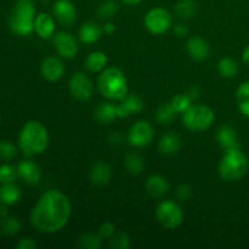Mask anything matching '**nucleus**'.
Listing matches in <instances>:
<instances>
[{"label": "nucleus", "instance_id": "f257e3e1", "mask_svg": "<svg viewBox=\"0 0 249 249\" xmlns=\"http://www.w3.org/2000/svg\"><path fill=\"white\" fill-rule=\"evenodd\" d=\"M72 214L70 198L57 190H50L39 198L31 213L32 225L41 233H55L67 225Z\"/></svg>", "mask_w": 249, "mask_h": 249}, {"label": "nucleus", "instance_id": "f03ea898", "mask_svg": "<svg viewBox=\"0 0 249 249\" xmlns=\"http://www.w3.org/2000/svg\"><path fill=\"white\" fill-rule=\"evenodd\" d=\"M18 145L27 157L41 155L49 146L48 129L38 121L27 122L19 131Z\"/></svg>", "mask_w": 249, "mask_h": 249}, {"label": "nucleus", "instance_id": "7ed1b4c3", "mask_svg": "<svg viewBox=\"0 0 249 249\" xmlns=\"http://www.w3.org/2000/svg\"><path fill=\"white\" fill-rule=\"evenodd\" d=\"M97 88L104 97L122 101L128 95V80L119 68L108 67L101 72L97 79Z\"/></svg>", "mask_w": 249, "mask_h": 249}, {"label": "nucleus", "instance_id": "20e7f679", "mask_svg": "<svg viewBox=\"0 0 249 249\" xmlns=\"http://www.w3.org/2000/svg\"><path fill=\"white\" fill-rule=\"evenodd\" d=\"M248 158L240 148L226 151L218 167L219 177L225 182L238 181L248 172Z\"/></svg>", "mask_w": 249, "mask_h": 249}, {"label": "nucleus", "instance_id": "39448f33", "mask_svg": "<svg viewBox=\"0 0 249 249\" xmlns=\"http://www.w3.org/2000/svg\"><path fill=\"white\" fill-rule=\"evenodd\" d=\"M36 6L32 0H17L10 16V28L15 34L27 36L34 31Z\"/></svg>", "mask_w": 249, "mask_h": 249}, {"label": "nucleus", "instance_id": "423d86ee", "mask_svg": "<svg viewBox=\"0 0 249 249\" xmlns=\"http://www.w3.org/2000/svg\"><path fill=\"white\" fill-rule=\"evenodd\" d=\"M214 122V112L206 105H194L182 116V124L189 130L203 131Z\"/></svg>", "mask_w": 249, "mask_h": 249}, {"label": "nucleus", "instance_id": "0eeeda50", "mask_svg": "<svg viewBox=\"0 0 249 249\" xmlns=\"http://www.w3.org/2000/svg\"><path fill=\"white\" fill-rule=\"evenodd\" d=\"M156 218L162 228L167 230L179 228L184 220V213L178 203L174 201H163L156 209Z\"/></svg>", "mask_w": 249, "mask_h": 249}, {"label": "nucleus", "instance_id": "6e6552de", "mask_svg": "<svg viewBox=\"0 0 249 249\" xmlns=\"http://www.w3.org/2000/svg\"><path fill=\"white\" fill-rule=\"evenodd\" d=\"M143 22L150 33L160 36L173 26V16L164 7H153L146 14Z\"/></svg>", "mask_w": 249, "mask_h": 249}, {"label": "nucleus", "instance_id": "1a4fd4ad", "mask_svg": "<svg viewBox=\"0 0 249 249\" xmlns=\"http://www.w3.org/2000/svg\"><path fill=\"white\" fill-rule=\"evenodd\" d=\"M155 136L152 125L146 121H139L130 128L128 134V140L134 147H145L150 145Z\"/></svg>", "mask_w": 249, "mask_h": 249}, {"label": "nucleus", "instance_id": "9d476101", "mask_svg": "<svg viewBox=\"0 0 249 249\" xmlns=\"http://www.w3.org/2000/svg\"><path fill=\"white\" fill-rule=\"evenodd\" d=\"M70 92L78 101H88L92 95V82L85 73L78 72L71 77Z\"/></svg>", "mask_w": 249, "mask_h": 249}, {"label": "nucleus", "instance_id": "9b49d317", "mask_svg": "<svg viewBox=\"0 0 249 249\" xmlns=\"http://www.w3.org/2000/svg\"><path fill=\"white\" fill-rule=\"evenodd\" d=\"M53 46H55L58 55L66 58H73L77 55L78 50H79L77 39L68 32H58V33H56L53 36Z\"/></svg>", "mask_w": 249, "mask_h": 249}, {"label": "nucleus", "instance_id": "f8f14e48", "mask_svg": "<svg viewBox=\"0 0 249 249\" xmlns=\"http://www.w3.org/2000/svg\"><path fill=\"white\" fill-rule=\"evenodd\" d=\"M53 16L62 26H72L77 19V10L71 0H57L53 7Z\"/></svg>", "mask_w": 249, "mask_h": 249}, {"label": "nucleus", "instance_id": "ddd939ff", "mask_svg": "<svg viewBox=\"0 0 249 249\" xmlns=\"http://www.w3.org/2000/svg\"><path fill=\"white\" fill-rule=\"evenodd\" d=\"M41 74L49 82H57L63 77L65 65L57 56H49L41 63Z\"/></svg>", "mask_w": 249, "mask_h": 249}, {"label": "nucleus", "instance_id": "4468645a", "mask_svg": "<svg viewBox=\"0 0 249 249\" xmlns=\"http://www.w3.org/2000/svg\"><path fill=\"white\" fill-rule=\"evenodd\" d=\"M17 172H18V177L23 180L26 184L28 185H36L40 181L41 172L38 164L32 160H22L18 165H17Z\"/></svg>", "mask_w": 249, "mask_h": 249}, {"label": "nucleus", "instance_id": "2eb2a0df", "mask_svg": "<svg viewBox=\"0 0 249 249\" xmlns=\"http://www.w3.org/2000/svg\"><path fill=\"white\" fill-rule=\"evenodd\" d=\"M55 19L50 15L41 12L34 19V31L41 39H49L55 34Z\"/></svg>", "mask_w": 249, "mask_h": 249}, {"label": "nucleus", "instance_id": "dca6fc26", "mask_svg": "<svg viewBox=\"0 0 249 249\" xmlns=\"http://www.w3.org/2000/svg\"><path fill=\"white\" fill-rule=\"evenodd\" d=\"M186 50L190 57L196 61H203L209 55V45L201 36H191L186 43Z\"/></svg>", "mask_w": 249, "mask_h": 249}, {"label": "nucleus", "instance_id": "f3484780", "mask_svg": "<svg viewBox=\"0 0 249 249\" xmlns=\"http://www.w3.org/2000/svg\"><path fill=\"white\" fill-rule=\"evenodd\" d=\"M112 177V170L109 165L104 160H99L90 170V181L96 186H105L109 182Z\"/></svg>", "mask_w": 249, "mask_h": 249}, {"label": "nucleus", "instance_id": "a211bd4d", "mask_svg": "<svg viewBox=\"0 0 249 249\" xmlns=\"http://www.w3.org/2000/svg\"><path fill=\"white\" fill-rule=\"evenodd\" d=\"M218 142L221 148L226 151L233 150V148H240V143H238L237 133L235 129L230 125H221L218 130Z\"/></svg>", "mask_w": 249, "mask_h": 249}, {"label": "nucleus", "instance_id": "6ab92c4d", "mask_svg": "<svg viewBox=\"0 0 249 249\" xmlns=\"http://www.w3.org/2000/svg\"><path fill=\"white\" fill-rule=\"evenodd\" d=\"M169 190V184L167 179L163 178L162 175H152L146 181V191L148 195L155 198H160L164 196Z\"/></svg>", "mask_w": 249, "mask_h": 249}, {"label": "nucleus", "instance_id": "aec40b11", "mask_svg": "<svg viewBox=\"0 0 249 249\" xmlns=\"http://www.w3.org/2000/svg\"><path fill=\"white\" fill-rule=\"evenodd\" d=\"M21 197V189L14 182L2 184V186L0 187V202L4 206H14L17 202H19Z\"/></svg>", "mask_w": 249, "mask_h": 249}, {"label": "nucleus", "instance_id": "412c9836", "mask_svg": "<svg viewBox=\"0 0 249 249\" xmlns=\"http://www.w3.org/2000/svg\"><path fill=\"white\" fill-rule=\"evenodd\" d=\"M102 28L95 22H87L79 29V39L84 44H94L101 38Z\"/></svg>", "mask_w": 249, "mask_h": 249}, {"label": "nucleus", "instance_id": "4be33fe9", "mask_svg": "<svg viewBox=\"0 0 249 249\" xmlns=\"http://www.w3.org/2000/svg\"><path fill=\"white\" fill-rule=\"evenodd\" d=\"M160 151L164 155H174L181 147L180 138L174 133H168L163 135L160 140Z\"/></svg>", "mask_w": 249, "mask_h": 249}, {"label": "nucleus", "instance_id": "5701e85b", "mask_svg": "<svg viewBox=\"0 0 249 249\" xmlns=\"http://www.w3.org/2000/svg\"><path fill=\"white\" fill-rule=\"evenodd\" d=\"M117 117V106L112 104H100L95 109V118L99 123L108 124Z\"/></svg>", "mask_w": 249, "mask_h": 249}, {"label": "nucleus", "instance_id": "b1692460", "mask_svg": "<svg viewBox=\"0 0 249 249\" xmlns=\"http://www.w3.org/2000/svg\"><path fill=\"white\" fill-rule=\"evenodd\" d=\"M107 65V56L106 53L102 51H92L89 53V56L85 60V67L90 71V72H100L104 71V68Z\"/></svg>", "mask_w": 249, "mask_h": 249}, {"label": "nucleus", "instance_id": "393cba45", "mask_svg": "<svg viewBox=\"0 0 249 249\" xmlns=\"http://www.w3.org/2000/svg\"><path fill=\"white\" fill-rule=\"evenodd\" d=\"M237 106L240 111L249 118V80L242 83L236 92Z\"/></svg>", "mask_w": 249, "mask_h": 249}, {"label": "nucleus", "instance_id": "a878e982", "mask_svg": "<svg viewBox=\"0 0 249 249\" xmlns=\"http://www.w3.org/2000/svg\"><path fill=\"white\" fill-rule=\"evenodd\" d=\"M218 71L224 78H235L240 72V66L232 58L225 57L219 61Z\"/></svg>", "mask_w": 249, "mask_h": 249}, {"label": "nucleus", "instance_id": "bb28decb", "mask_svg": "<svg viewBox=\"0 0 249 249\" xmlns=\"http://www.w3.org/2000/svg\"><path fill=\"white\" fill-rule=\"evenodd\" d=\"M197 12V4L194 0H180L177 5H175V14L180 17V18H191L195 16Z\"/></svg>", "mask_w": 249, "mask_h": 249}, {"label": "nucleus", "instance_id": "cd10ccee", "mask_svg": "<svg viewBox=\"0 0 249 249\" xmlns=\"http://www.w3.org/2000/svg\"><path fill=\"white\" fill-rule=\"evenodd\" d=\"M124 164H125L126 170L131 175H139L143 170V160L135 152H130L126 155Z\"/></svg>", "mask_w": 249, "mask_h": 249}, {"label": "nucleus", "instance_id": "c85d7f7f", "mask_svg": "<svg viewBox=\"0 0 249 249\" xmlns=\"http://www.w3.org/2000/svg\"><path fill=\"white\" fill-rule=\"evenodd\" d=\"M177 111L172 104H162L156 112V119L160 124H170L175 119Z\"/></svg>", "mask_w": 249, "mask_h": 249}, {"label": "nucleus", "instance_id": "c756f323", "mask_svg": "<svg viewBox=\"0 0 249 249\" xmlns=\"http://www.w3.org/2000/svg\"><path fill=\"white\" fill-rule=\"evenodd\" d=\"M77 245L83 249H99L102 246V238L92 233H84L78 237Z\"/></svg>", "mask_w": 249, "mask_h": 249}, {"label": "nucleus", "instance_id": "7c9ffc66", "mask_svg": "<svg viewBox=\"0 0 249 249\" xmlns=\"http://www.w3.org/2000/svg\"><path fill=\"white\" fill-rule=\"evenodd\" d=\"M19 228H21V224H19L18 219L14 218V216H5L1 220V223H0V230H1L5 235H16L19 231Z\"/></svg>", "mask_w": 249, "mask_h": 249}, {"label": "nucleus", "instance_id": "2f4dec72", "mask_svg": "<svg viewBox=\"0 0 249 249\" xmlns=\"http://www.w3.org/2000/svg\"><path fill=\"white\" fill-rule=\"evenodd\" d=\"M109 247L113 249H128L130 247V237L124 231L116 232L109 238Z\"/></svg>", "mask_w": 249, "mask_h": 249}, {"label": "nucleus", "instance_id": "473e14b6", "mask_svg": "<svg viewBox=\"0 0 249 249\" xmlns=\"http://www.w3.org/2000/svg\"><path fill=\"white\" fill-rule=\"evenodd\" d=\"M191 101L192 100L190 99L187 94H177L173 97L170 104L173 105L177 113H184V112H186L191 107Z\"/></svg>", "mask_w": 249, "mask_h": 249}, {"label": "nucleus", "instance_id": "72a5a7b5", "mask_svg": "<svg viewBox=\"0 0 249 249\" xmlns=\"http://www.w3.org/2000/svg\"><path fill=\"white\" fill-rule=\"evenodd\" d=\"M18 177L17 167L11 164H2L0 165V182L1 184H7V182H14Z\"/></svg>", "mask_w": 249, "mask_h": 249}, {"label": "nucleus", "instance_id": "f704fd0d", "mask_svg": "<svg viewBox=\"0 0 249 249\" xmlns=\"http://www.w3.org/2000/svg\"><path fill=\"white\" fill-rule=\"evenodd\" d=\"M124 105L129 108V111L133 113H139V112L142 111L143 108V102L138 95H126L123 100H122Z\"/></svg>", "mask_w": 249, "mask_h": 249}, {"label": "nucleus", "instance_id": "c9c22d12", "mask_svg": "<svg viewBox=\"0 0 249 249\" xmlns=\"http://www.w3.org/2000/svg\"><path fill=\"white\" fill-rule=\"evenodd\" d=\"M16 146L7 140L0 141V160H11L16 156Z\"/></svg>", "mask_w": 249, "mask_h": 249}, {"label": "nucleus", "instance_id": "e433bc0d", "mask_svg": "<svg viewBox=\"0 0 249 249\" xmlns=\"http://www.w3.org/2000/svg\"><path fill=\"white\" fill-rule=\"evenodd\" d=\"M117 11H118V5H117V2L112 1V0H107V1L102 2L100 5L99 10H97L100 17H102V18H111L117 14Z\"/></svg>", "mask_w": 249, "mask_h": 249}, {"label": "nucleus", "instance_id": "4c0bfd02", "mask_svg": "<svg viewBox=\"0 0 249 249\" xmlns=\"http://www.w3.org/2000/svg\"><path fill=\"white\" fill-rule=\"evenodd\" d=\"M116 233V226L112 223H105L100 226L99 236L102 240H109Z\"/></svg>", "mask_w": 249, "mask_h": 249}, {"label": "nucleus", "instance_id": "58836bf2", "mask_svg": "<svg viewBox=\"0 0 249 249\" xmlns=\"http://www.w3.org/2000/svg\"><path fill=\"white\" fill-rule=\"evenodd\" d=\"M177 196L178 198L181 199V201H186L190 197L192 196V189L189 186V185H180L177 189Z\"/></svg>", "mask_w": 249, "mask_h": 249}, {"label": "nucleus", "instance_id": "ea45409f", "mask_svg": "<svg viewBox=\"0 0 249 249\" xmlns=\"http://www.w3.org/2000/svg\"><path fill=\"white\" fill-rule=\"evenodd\" d=\"M16 248L17 249H36V243L34 242L32 238L24 237V238H21V240L16 243Z\"/></svg>", "mask_w": 249, "mask_h": 249}, {"label": "nucleus", "instance_id": "a19ab883", "mask_svg": "<svg viewBox=\"0 0 249 249\" xmlns=\"http://www.w3.org/2000/svg\"><path fill=\"white\" fill-rule=\"evenodd\" d=\"M131 112L129 111V108L123 104V102L117 105V117H118V118H128Z\"/></svg>", "mask_w": 249, "mask_h": 249}, {"label": "nucleus", "instance_id": "79ce46f5", "mask_svg": "<svg viewBox=\"0 0 249 249\" xmlns=\"http://www.w3.org/2000/svg\"><path fill=\"white\" fill-rule=\"evenodd\" d=\"M174 33L177 34L179 38H182V36H187V33H189V28H187L186 24H182V23L175 24V26H174Z\"/></svg>", "mask_w": 249, "mask_h": 249}, {"label": "nucleus", "instance_id": "37998d69", "mask_svg": "<svg viewBox=\"0 0 249 249\" xmlns=\"http://www.w3.org/2000/svg\"><path fill=\"white\" fill-rule=\"evenodd\" d=\"M186 94L189 95L191 100H196L199 97V89L196 87V85H192V87H190L189 91H187Z\"/></svg>", "mask_w": 249, "mask_h": 249}, {"label": "nucleus", "instance_id": "c03bdc74", "mask_svg": "<svg viewBox=\"0 0 249 249\" xmlns=\"http://www.w3.org/2000/svg\"><path fill=\"white\" fill-rule=\"evenodd\" d=\"M122 140H123V138H122V135L119 133H113L109 136V142L112 145H119L122 142Z\"/></svg>", "mask_w": 249, "mask_h": 249}, {"label": "nucleus", "instance_id": "a18cd8bd", "mask_svg": "<svg viewBox=\"0 0 249 249\" xmlns=\"http://www.w3.org/2000/svg\"><path fill=\"white\" fill-rule=\"evenodd\" d=\"M114 31H116V26L112 22H106L104 27H102V32L106 34H112Z\"/></svg>", "mask_w": 249, "mask_h": 249}, {"label": "nucleus", "instance_id": "49530a36", "mask_svg": "<svg viewBox=\"0 0 249 249\" xmlns=\"http://www.w3.org/2000/svg\"><path fill=\"white\" fill-rule=\"evenodd\" d=\"M242 60H243V62H245V65H247L249 67V44L247 46H246L245 50H243Z\"/></svg>", "mask_w": 249, "mask_h": 249}, {"label": "nucleus", "instance_id": "de8ad7c7", "mask_svg": "<svg viewBox=\"0 0 249 249\" xmlns=\"http://www.w3.org/2000/svg\"><path fill=\"white\" fill-rule=\"evenodd\" d=\"M122 1L126 5H138L140 2H142L143 0H122Z\"/></svg>", "mask_w": 249, "mask_h": 249}, {"label": "nucleus", "instance_id": "09e8293b", "mask_svg": "<svg viewBox=\"0 0 249 249\" xmlns=\"http://www.w3.org/2000/svg\"><path fill=\"white\" fill-rule=\"evenodd\" d=\"M9 215V212H7V209H6V207H1V208H0V216H7Z\"/></svg>", "mask_w": 249, "mask_h": 249}, {"label": "nucleus", "instance_id": "8fccbe9b", "mask_svg": "<svg viewBox=\"0 0 249 249\" xmlns=\"http://www.w3.org/2000/svg\"><path fill=\"white\" fill-rule=\"evenodd\" d=\"M0 123H1V117H0Z\"/></svg>", "mask_w": 249, "mask_h": 249}]
</instances>
